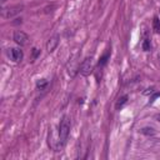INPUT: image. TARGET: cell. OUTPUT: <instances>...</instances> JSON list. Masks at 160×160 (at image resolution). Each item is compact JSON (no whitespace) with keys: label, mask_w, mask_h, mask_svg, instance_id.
<instances>
[{"label":"cell","mask_w":160,"mask_h":160,"mask_svg":"<svg viewBox=\"0 0 160 160\" xmlns=\"http://www.w3.org/2000/svg\"><path fill=\"white\" fill-rule=\"evenodd\" d=\"M142 49H144L145 51H149V50H150V40H149L148 36H145L144 40H142Z\"/></svg>","instance_id":"obj_10"},{"label":"cell","mask_w":160,"mask_h":160,"mask_svg":"<svg viewBox=\"0 0 160 160\" xmlns=\"http://www.w3.org/2000/svg\"><path fill=\"white\" fill-rule=\"evenodd\" d=\"M152 29H154V32L160 34V19L158 16H155L152 20Z\"/></svg>","instance_id":"obj_8"},{"label":"cell","mask_w":160,"mask_h":160,"mask_svg":"<svg viewBox=\"0 0 160 160\" xmlns=\"http://www.w3.org/2000/svg\"><path fill=\"white\" fill-rule=\"evenodd\" d=\"M155 118H156V119H160V115H156Z\"/></svg>","instance_id":"obj_14"},{"label":"cell","mask_w":160,"mask_h":160,"mask_svg":"<svg viewBox=\"0 0 160 160\" xmlns=\"http://www.w3.org/2000/svg\"><path fill=\"white\" fill-rule=\"evenodd\" d=\"M59 41H60L59 35H54L52 38H50V39L48 40V42H46V50H48L49 52H52V51L56 49V46L59 45Z\"/></svg>","instance_id":"obj_6"},{"label":"cell","mask_w":160,"mask_h":160,"mask_svg":"<svg viewBox=\"0 0 160 160\" xmlns=\"http://www.w3.org/2000/svg\"><path fill=\"white\" fill-rule=\"evenodd\" d=\"M21 10H22V6H21V5H16V6H12V8L2 9V10H1V15H2V18H5V19H10V18H14V16H16L18 14H20Z\"/></svg>","instance_id":"obj_2"},{"label":"cell","mask_w":160,"mask_h":160,"mask_svg":"<svg viewBox=\"0 0 160 160\" xmlns=\"http://www.w3.org/2000/svg\"><path fill=\"white\" fill-rule=\"evenodd\" d=\"M141 132L142 134H146V135H154L155 134V131H154L152 128H144V129H141Z\"/></svg>","instance_id":"obj_12"},{"label":"cell","mask_w":160,"mask_h":160,"mask_svg":"<svg viewBox=\"0 0 160 160\" xmlns=\"http://www.w3.org/2000/svg\"><path fill=\"white\" fill-rule=\"evenodd\" d=\"M32 52H34V55H32V59H35V58L38 56V54H39V50H38V49H32Z\"/></svg>","instance_id":"obj_13"},{"label":"cell","mask_w":160,"mask_h":160,"mask_svg":"<svg viewBox=\"0 0 160 160\" xmlns=\"http://www.w3.org/2000/svg\"><path fill=\"white\" fill-rule=\"evenodd\" d=\"M126 101H128V95H124V96L119 98L118 101H116V104H115V109H116V110H120V109L126 104Z\"/></svg>","instance_id":"obj_7"},{"label":"cell","mask_w":160,"mask_h":160,"mask_svg":"<svg viewBox=\"0 0 160 160\" xmlns=\"http://www.w3.org/2000/svg\"><path fill=\"white\" fill-rule=\"evenodd\" d=\"M5 1H6V0H1V4H4V2H5Z\"/></svg>","instance_id":"obj_15"},{"label":"cell","mask_w":160,"mask_h":160,"mask_svg":"<svg viewBox=\"0 0 160 160\" xmlns=\"http://www.w3.org/2000/svg\"><path fill=\"white\" fill-rule=\"evenodd\" d=\"M6 54H8L9 59H11L15 62L21 61V59H22V51L20 49H18V48H10V49H8Z\"/></svg>","instance_id":"obj_5"},{"label":"cell","mask_w":160,"mask_h":160,"mask_svg":"<svg viewBox=\"0 0 160 160\" xmlns=\"http://www.w3.org/2000/svg\"><path fill=\"white\" fill-rule=\"evenodd\" d=\"M14 41H15L18 45H20V46H25V45H28V42H29V38H28V35H26L24 31L18 30V31L14 32Z\"/></svg>","instance_id":"obj_3"},{"label":"cell","mask_w":160,"mask_h":160,"mask_svg":"<svg viewBox=\"0 0 160 160\" xmlns=\"http://www.w3.org/2000/svg\"><path fill=\"white\" fill-rule=\"evenodd\" d=\"M69 132H70V120L65 115V116H62L60 125H59V149H61L65 145Z\"/></svg>","instance_id":"obj_1"},{"label":"cell","mask_w":160,"mask_h":160,"mask_svg":"<svg viewBox=\"0 0 160 160\" xmlns=\"http://www.w3.org/2000/svg\"><path fill=\"white\" fill-rule=\"evenodd\" d=\"M91 58H86L81 64H80V68H79V72L82 75V76H88L90 75L91 72Z\"/></svg>","instance_id":"obj_4"},{"label":"cell","mask_w":160,"mask_h":160,"mask_svg":"<svg viewBox=\"0 0 160 160\" xmlns=\"http://www.w3.org/2000/svg\"><path fill=\"white\" fill-rule=\"evenodd\" d=\"M108 59H109V52H106L105 55H102V56H101V59L99 60V66H104V65L106 64Z\"/></svg>","instance_id":"obj_11"},{"label":"cell","mask_w":160,"mask_h":160,"mask_svg":"<svg viewBox=\"0 0 160 160\" xmlns=\"http://www.w3.org/2000/svg\"><path fill=\"white\" fill-rule=\"evenodd\" d=\"M46 86H48V80H45V79H40V80L36 81V88H38V89L44 90Z\"/></svg>","instance_id":"obj_9"}]
</instances>
